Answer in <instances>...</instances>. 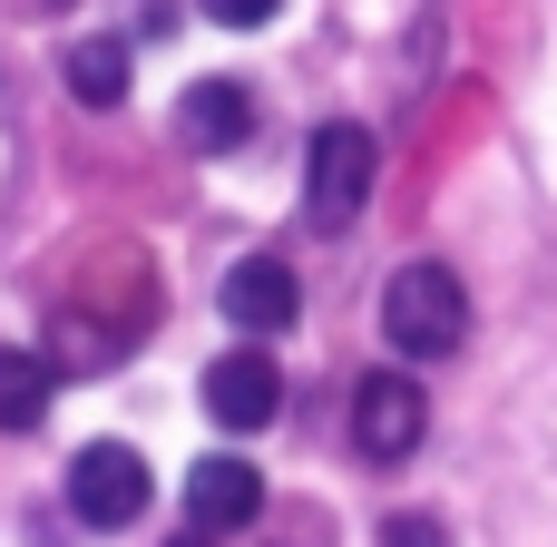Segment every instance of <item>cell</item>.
<instances>
[{
	"instance_id": "1",
	"label": "cell",
	"mask_w": 557,
	"mask_h": 547,
	"mask_svg": "<svg viewBox=\"0 0 557 547\" xmlns=\"http://www.w3.org/2000/svg\"><path fill=\"white\" fill-rule=\"evenodd\" d=\"M382 333H392L401 362L460 352V343H470V294H460V274H450V264H401V274L382 284Z\"/></svg>"
},
{
	"instance_id": "2",
	"label": "cell",
	"mask_w": 557,
	"mask_h": 547,
	"mask_svg": "<svg viewBox=\"0 0 557 547\" xmlns=\"http://www.w3.org/2000/svg\"><path fill=\"white\" fill-rule=\"evenodd\" d=\"M372 176H382V147H372V127H352V117L313 127V157H304V215H313L323 235L362 225V206H372Z\"/></svg>"
},
{
	"instance_id": "3",
	"label": "cell",
	"mask_w": 557,
	"mask_h": 547,
	"mask_svg": "<svg viewBox=\"0 0 557 547\" xmlns=\"http://www.w3.org/2000/svg\"><path fill=\"white\" fill-rule=\"evenodd\" d=\"M147 499H157V480H147V460H137L127 440H88V450L69 460V509H78L88 529H137Z\"/></svg>"
},
{
	"instance_id": "4",
	"label": "cell",
	"mask_w": 557,
	"mask_h": 547,
	"mask_svg": "<svg viewBox=\"0 0 557 547\" xmlns=\"http://www.w3.org/2000/svg\"><path fill=\"white\" fill-rule=\"evenodd\" d=\"M421 431H431L421 382H411V372H362V391H352V450L382 460V470H401V460L421 450Z\"/></svg>"
},
{
	"instance_id": "5",
	"label": "cell",
	"mask_w": 557,
	"mask_h": 547,
	"mask_svg": "<svg viewBox=\"0 0 557 547\" xmlns=\"http://www.w3.org/2000/svg\"><path fill=\"white\" fill-rule=\"evenodd\" d=\"M274 411H284V372H274L255 343H235V352L206 362V421H215V431L245 440V431H264Z\"/></svg>"
},
{
	"instance_id": "6",
	"label": "cell",
	"mask_w": 557,
	"mask_h": 547,
	"mask_svg": "<svg viewBox=\"0 0 557 547\" xmlns=\"http://www.w3.org/2000/svg\"><path fill=\"white\" fill-rule=\"evenodd\" d=\"M215 303H225V323H235V333H255V343H264V333H284V323L304 313V284H294V264H284V254H245V264L225 274V294H215Z\"/></svg>"
},
{
	"instance_id": "7",
	"label": "cell",
	"mask_w": 557,
	"mask_h": 547,
	"mask_svg": "<svg viewBox=\"0 0 557 547\" xmlns=\"http://www.w3.org/2000/svg\"><path fill=\"white\" fill-rule=\"evenodd\" d=\"M255 509H264V480H255V460L215 450V460H196V470H186V519H196L206 538H225V529H255Z\"/></svg>"
},
{
	"instance_id": "8",
	"label": "cell",
	"mask_w": 557,
	"mask_h": 547,
	"mask_svg": "<svg viewBox=\"0 0 557 547\" xmlns=\"http://www.w3.org/2000/svg\"><path fill=\"white\" fill-rule=\"evenodd\" d=\"M176 137H186L196 157H225V147L255 137V98H245L235 78H196V88L176 98Z\"/></svg>"
},
{
	"instance_id": "9",
	"label": "cell",
	"mask_w": 557,
	"mask_h": 547,
	"mask_svg": "<svg viewBox=\"0 0 557 547\" xmlns=\"http://www.w3.org/2000/svg\"><path fill=\"white\" fill-rule=\"evenodd\" d=\"M49 391H59V362L0 343V431H39L49 421Z\"/></svg>"
},
{
	"instance_id": "10",
	"label": "cell",
	"mask_w": 557,
	"mask_h": 547,
	"mask_svg": "<svg viewBox=\"0 0 557 547\" xmlns=\"http://www.w3.org/2000/svg\"><path fill=\"white\" fill-rule=\"evenodd\" d=\"M127 69H137L127 39H78V49H69V98H78V108H117V98H127Z\"/></svg>"
},
{
	"instance_id": "11",
	"label": "cell",
	"mask_w": 557,
	"mask_h": 547,
	"mask_svg": "<svg viewBox=\"0 0 557 547\" xmlns=\"http://www.w3.org/2000/svg\"><path fill=\"white\" fill-rule=\"evenodd\" d=\"M382 547H450V529L421 519V509H401V519H382Z\"/></svg>"
},
{
	"instance_id": "12",
	"label": "cell",
	"mask_w": 557,
	"mask_h": 547,
	"mask_svg": "<svg viewBox=\"0 0 557 547\" xmlns=\"http://www.w3.org/2000/svg\"><path fill=\"white\" fill-rule=\"evenodd\" d=\"M274 10H284V0H206V20H215V29H264Z\"/></svg>"
},
{
	"instance_id": "13",
	"label": "cell",
	"mask_w": 557,
	"mask_h": 547,
	"mask_svg": "<svg viewBox=\"0 0 557 547\" xmlns=\"http://www.w3.org/2000/svg\"><path fill=\"white\" fill-rule=\"evenodd\" d=\"M166 547H215V538H206V529H186V538H166Z\"/></svg>"
}]
</instances>
